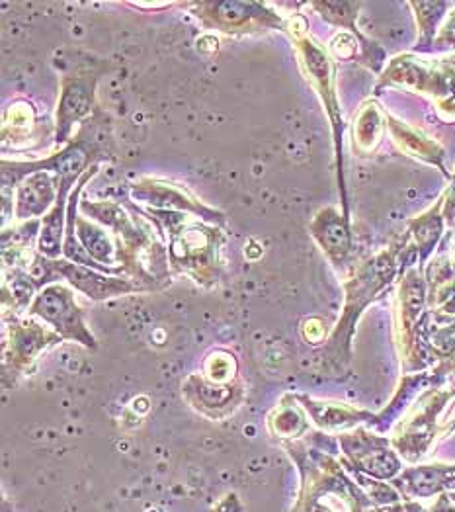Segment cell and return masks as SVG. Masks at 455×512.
<instances>
[{"instance_id": "5", "label": "cell", "mask_w": 455, "mask_h": 512, "mask_svg": "<svg viewBox=\"0 0 455 512\" xmlns=\"http://www.w3.org/2000/svg\"><path fill=\"white\" fill-rule=\"evenodd\" d=\"M28 274L32 276V280L38 288H42L45 284H51L57 278H65L77 292H81L90 299H96V301L149 290L147 286H143L141 282H137L129 276H110L100 270L71 262L63 256L57 260H51V258H45L38 253L32 266L28 268Z\"/></svg>"}, {"instance_id": "3", "label": "cell", "mask_w": 455, "mask_h": 512, "mask_svg": "<svg viewBox=\"0 0 455 512\" xmlns=\"http://www.w3.org/2000/svg\"><path fill=\"white\" fill-rule=\"evenodd\" d=\"M286 32H290L291 40L297 47L303 71L307 79L311 81L313 88L317 90L321 102L325 104V110L331 120L332 135H334V147H336V161H338V182L342 190V204L344 215H348L346 204V190H344V176H342V133H344V120L340 114L336 88H334V63L331 53L323 47V43L313 38L307 32V20L303 16H293L286 20Z\"/></svg>"}, {"instance_id": "18", "label": "cell", "mask_w": 455, "mask_h": 512, "mask_svg": "<svg viewBox=\"0 0 455 512\" xmlns=\"http://www.w3.org/2000/svg\"><path fill=\"white\" fill-rule=\"evenodd\" d=\"M305 403H307V409L313 413V417L317 419V423L321 427H346V425L356 423L358 419L370 417V415L354 411L350 407H338V405L334 407V405H327V403H315V401H309V399H305Z\"/></svg>"}, {"instance_id": "9", "label": "cell", "mask_w": 455, "mask_h": 512, "mask_svg": "<svg viewBox=\"0 0 455 512\" xmlns=\"http://www.w3.org/2000/svg\"><path fill=\"white\" fill-rule=\"evenodd\" d=\"M129 192H131V200H135L137 204H145L151 210H168V212L194 215L202 221L219 225V227L227 223V217L223 212L207 206L186 186L170 180L143 176L129 186Z\"/></svg>"}, {"instance_id": "20", "label": "cell", "mask_w": 455, "mask_h": 512, "mask_svg": "<svg viewBox=\"0 0 455 512\" xmlns=\"http://www.w3.org/2000/svg\"><path fill=\"white\" fill-rule=\"evenodd\" d=\"M432 49H438V51H442V49H455V12L450 14L446 26L436 36Z\"/></svg>"}, {"instance_id": "1", "label": "cell", "mask_w": 455, "mask_h": 512, "mask_svg": "<svg viewBox=\"0 0 455 512\" xmlns=\"http://www.w3.org/2000/svg\"><path fill=\"white\" fill-rule=\"evenodd\" d=\"M153 223L159 235L166 237L168 264L172 270L190 276L198 286H213L221 276V245L225 233L219 225H211L198 217L168 210H141Z\"/></svg>"}, {"instance_id": "2", "label": "cell", "mask_w": 455, "mask_h": 512, "mask_svg": "<svg viewBox=\"0 0 455 512\" xmlns=\"http://www.w3.org/2000/svg\"><path fill=\"white\" fill-rule=\"evenodd\" d=\"M81 214L106 227L118 243V262L129 278L149 290L168 282V251L155 235L157 229L145 225L122 204L81 200Z\"/></svg>"}, {"instance_id": "8", "label": "cell", "mask_w": 455, "mask_h": 512, "mask_svg": "<svg viewBox=\"0 0 455 512\" xmlns=\"http://www.w3.org/2000/svg\"><path fill=\"white\" fill-rule=\"evenodd\" d=\"M383 85L430 94L440 104V110L455 116V73L446 63L428 65L411 55H401L381 75Z\"/></svg>"}, {"instance_id": "6", "label": "cell", "mask_w": 455, "mask_h": 512, "mask_svg": "<svg viewBox=\"0 0 455 512\" xmlns=\"http://www.w3.org/2000/svg\"><path fill=\"white\" fill-rule=\"evenodd\" d=\"M196 18L215 32L227 36H250L270 30L286 32V20L266 2L252 0H211L188 4Z\"/></svg>"}, {"instance_id": "13", "label": "cell", "mask_w": 455, "mask_h": 512, "mask_svg": "<svg viewBox=\"0 0 455 512\" xmlns=\"http://www.w3.org/2000/svg\"><path fill=\"white\" fill-rule=\"evenodd\" d=\"M385 120H387V128H389L391 135H393V141L397 143V147H399L403 153H407V155H411L414 159H420V161H424V163H430V165L438 167L440 171L448 176L446 165H444V157H446V155H444V149H442L438 143H434L432 139L424 137L422 133H418L416 129L407 126L405 122L397 120V118L391 116V114H385Z\"/></svg>"}, {"instance_id": "4", "label": "cell", "mask_w": 455, "mask_h": 512, "mask_svg": "<svg viewBox=\"0 0 455 512\" xmlns=\"http://www.w3.org/2000/svg\"><path fill=\"white\" fill-rule=\"evenodd\" d=\"M102 157L104 155L94 139V131L86 122L81 126V131L75 139H71L59 153L47 159L30 163L2 161V188L8 190L12 186H18L28 174L34 172H51L55 176L57 188H73Z\"/></svg>"}, {"instance_id": "10", "label": "cell", "mask_w": 455, "mask_h": 512, "mask_svg": "<svg viewBox=\"0 0 455 512\" xmlns=\"http://www.w3.org/2000/svg\"><path fill=\"white\" fill-rule=\"evenodd\" d=\"M34 315H40L43 321L55 327L63 339L83 342L84 346L94 348V339L84 327L83 311L75 301V294L63 284H49L36 296L32 309Z\"/></svg>"}, {"instance_id": "19", "label": "cell", "mask_w": 455, "mask_h": 512, "mask_svg": "<svg viewBox=\"0 0 455 512\" xmlns=\"http://www.w3.org/2000/svg\"><path fill=\"white\" fill-rule=\"evenodd\" d=\"M32 124H34V108L30 102L18 100L6 110L4 128L12 126V135H20V131L26 133L28 129L32 128Z\"/></svg>"}, {"instance_id": "14", "label": "cell", "mask_w": 455, "mask_h": 512, "mask_svg": "<svg viewBox=\"0 0 455 512\" xmlns=\"http://www.w3.org/2000/svg\"><path fill=\"white\" fill-rule=\"evenodd\" d=\"M444 202L446 194L426 214L418 215L409 221L407 235L413 239L414 249L418 253V264H424L432 256L444 235Z\"/></svg>"}, {"instance_id": "12", "label": "cell", "mask_w": 455, "mask_h": 512, "mask_svg": "<svg viewBox=\"0 0 455 512\" xmlns=\"http://www.w3.org/2000/svg\"><path fill=\"white\" fill-rule=\"evenodd\" d=\"M59 190L51 172L28 174L14 192V217L22 221L43 219L57 202Z\"/></svg>"}, {"instance_id": "17", "label": "cell", "mask_w": 455, "mask_h": 512, "mask_svg": "<svg viewBox=\"0 0 455 512\" xmlns=\"http://www.w3.org/2000/svg\"><path fill=\"white\" fill-rule=\"evenodd\" d=\"M311 6L334 26L346 28L350 34L364 40V36L356 28L358 10L362 8L360 2H311Z\"/></svg>"}, {"instance_id": "15", "label": "cell", "mask_w": 455, "mask_h": 512, "mask_svg": "<svg viewBox=\"0 0 455 512\" xmlns=\"http://www.w3.org/2000/svg\"><path fill=\"white\" fill-rule=\"evenodd\" d=\"M385 126H387V120H385V114L379 110V106L375 102H366L354 118V131H352L354 151L362 155L373 153L383 139Z\"/></svg>"}, {"instance_id": "16", "label": "cell", "mask_w": 455, "mask_h": 512, "mask_svg": "<svg viewBox=\"0 0 455 512\" xmlns=\"http://www.w3.org/2000/svg\"><path fill=\"white\" fill-rule=\"evenodd\" d=\"M450 6V2H411L420 28V38L414 51H432V45L436 40V28Z\"/></svg>"}, {"instance_id": "7", "label": "cell", "mask_w": 455, "mask_h": 512, "mask_svg": "<svg viewBox=\"0 0 455 512\" xmlns=\"http://www.w3.org/2000/svg\"><path fill=\"white\" fill-rule=\"evenodd\" d=\"M106 71L104 61H83L75 69H69L61 77V92L55 114V143L67 145L73 128L86 124L96 112V86Z\"/></svg>"}, {"instance_id": "11", "label": "cell", "mask_w": 455, "mask_h": 512, "mask_svg": "<svg viewBox=\"0 0 455 512\" xmlns=\"http://www.w3.org/2000/svg\"><path fill=\"white\" fill-rule=\"evenodd\" d=\"M311 237L323 249V253L336 268L344 266L352 253V231L348 215L340 214L336 208H323L313 217L309 225Z\"/></svg>"}]
</instances>
